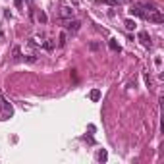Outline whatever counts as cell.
Segmentation results:
<instances>
[{
    "instance_id": "4fadbf2b",
    "label": "cell",
    "mask_w": 164,
    "mask_h": 164,
    "mask_svg": "<svg viewBox=\"0 0 164 164\" xmlns=\"http://www.w3.org/2000/svg\"><path fill=\"white\" fill-rule=\"evenodd\" d=\"M43 47L47 48V50H52V48H54V41H44Z\"/></svg>"
},
{
    "instance_id": "52a82bcc",
    "label": "cell",
    "mask_w": 164,
    "mask_h": 164,
    "mask_svg": "<svg viewBox=\"0 0 164 164\" xmlns=\"http://www.w3.org/2000/svg\"><path fill=\"white\" fill-rule=\"evenodd\" d=\"M108 48H110L112 52H120V50H122V48H120V44L116 43V39H110V41H108Z\"/></svg>"
},
{
    "instance_id": "5bb4252c",
    "label": "cell",
    "mask_w": 164,
    "mask_h": 164,
    "mask_svg": "<svg viewBox=\"0 0 164 164\" xmlns=\"http://www.w3.org/2000/svg\"><path fill=\"white\" fill-rule=\"evenodd\" d=\"M19 56H21V50H19V47H14V58L19 60Z\"/></svg>"
},
{
    "instance_id": "8fae6325",
    "label": "cell",
    "mask_w": 164,
    "mask_h": 164,
    "mask_svg": "<svg viewBox=\"0 0 164 164\" xmlns=\"http://www.w3.org/2000/svg\"><path fill=\"white\" fill-rule=\"evenodd\" d=\"M37 19H39V21H41V23H47V21H48V18H47V14H44V12H43V10H39V12H37Z\"/></svg>"
},
{
    "instance_id": "2e32d148",
    "label": "cell",
    "mask_w": 164,
    "mask_h": 164,
    "mask_svg": "<svg viewBox=\"0 0 164 164\" xmlns=\"http://www.w3.org/2000/svg\"><path fill=\"white\" fill-rule=\"evenodd\" d=\"M145 83H147V87H151V85H153V81H151L149 73H147V75H145Z\"/></svg>"
},
{
    "instance_id": "6da1fadb",
    "label": "cell",
    "mask_w": 164,
    "mask_h": 164,
    "mask_svg": "<svg viewBox=\"0 0 164 164\" xmlns=\"http://www.w3.org/2000/svg\"><path fill=\"white\" fill-rule=\"evenodd\" d=\"M0 110H2V120L14 116V106H12L4 97H0Z\"/></svg>"
},
{
    "instance_id": "5b68a950",
    "label": "cell",
    "mask_w": 164,
    "mask_h": 164,
    "mask_svg": "<svg viewBox=\"0 0 164 164\" xmlns=\"http://www.w3.org/2000/svg\"><path fill=\"white\" fill-rule=\"evenodd\" d=\"M60 18L62 19H72L73 18V10L69 6H64L62 10H60Z\"/></svg>"
},
{
    "instance_id": "ac0fdd59",
    "label": "cell",
    "mask_w": 164,
    "mask_h": 164,
    "mask_svg": "<svg viewBox=\"0 0 164 164\" xmlns=\"http://www.w3.org/2000/svg\"><path fill=\"white\" fill-rule=\"evenodd\" d=\"M21 6H23V0H16V8H18V10H21Z\"/></svg>"
},
{
    "instance_id": "7c38bea8",
    "label": "cell",
    "mask_w": 164,
    "mask_h": 164,
    "mask_svg": "<svg viewBox=\"0 0 164 164\" xmlns=\"http://www.w3.org/2000/svg\"><path fill=\"white\" fill-rule=\"evenodd\" d=\"M124 25H126V29H128V31H131V29H135V27H137V23H135L133 19H126Z\"/></svg>"
},
{
    "instance_id": "ba28073f",
    "label": "cell",
    "mask_w": 164,
    "mask_h": 164,
    "mask_svg": "<svg viewBox=\"0 0 164 164\" xmlns=\"http://www.w3.org/2000/svg\"><path fill=\"white\" fill-rule=\"evenodd\" d=\"M106 158H108V153H106L104 149H100V151L97 153V160H98V162H106Z\"/></svg>"
},
{
    "instance_id": "e0dca14e",
    "label": "cell",
    "mask_w": 164,
    "mask_h": 164,
    "mask_svg": "<svg viewBox=\"0 0 164 164\" xmlns=\"http://www.w3.org/2000/svg\"><path fill=\"white\" fill-rule=\"evenodd\" d=\"M25 60H27V62H37V58H35V56H33V54H29V56H25Z\"/></svg>"
},
{
    "instance_id": "d6986e66",
    "label": "cell",
    "mask_w": 164,
    "mask_h": 164,
    "mask_svg": "<svg viewBox=\"0 0 164 164\" xmlns=\"http://www.w3.org/2000/svg\"><path fill=\"white\" fill-rule=\"evenodd\" d=\"M27 44H29V47H31V48H35V47H37V43H35V39H29V43H27Z\"/></svg>"
},
{
    "instance_id": "9c48e42d",
    "label": "cell",
    "mask_w": 164,
    "mask_h": 164,
    "mask_svg": "<svg viewBox=\"0 0 164 164\" xmlns=\"http://www.w3.org/2000/svg\"><path fill=\"white\" fill-rule=\"evenodd\" d=\"M89 97H91V100H93V102L100 100V91H98V89H93V91L89 93Z\"/></svg>"
},
{
    "instance_id": "9a60e30c",
    "label": "cell",
    "mask_w": 164,
    "mask_h": 164,
    "mask_svg": "<svg viewBox=\"0 0 164 164\" xmlns=\"http://www.w3.org/2000/svg\"><path fill=\"white\" fill-rule=\"evenodd\" d=\"M104 4H108V6H118V0H102Z\"/></svg>"
},
{
    "instance_id": "30bf717a",
    "label": "cell",
    "mask_w": 164,
    "mask_h": 164,
    "mask_svg": "<svg viewBox=\"0 0 164 164\" xmlns=\"http://www.w3.org/2000/svg\"><path fill=\"white\" fill-rule=\"evenodd\" d=\"M66 43H68V33L62 31V33H60V37H58V44H60V47H64Z\"/></svg>"
},
{
    "instance_id": "7a4b0ae2",
    "label": "cell",
    "mask_w": 164,
    "mask_h": 164,
    "mask_svg": "<svg viewBox=\"0 0 164 164\" xmlns=\"http://www.w3.org/2000/svg\"><path fill=\"white\" fill-rule=\"evenodd\" d=\"M145 19H149V21H153V23H162L164 21V16L158 10H154V12H149V14L145 16Z\"/></svg>"
},
{
    "instance_id": "3957f363",
    "label": "cell",
    "mask_w": 164,
    "mask_h": 164,
    "mask_svg": "<svg viewBox=\"0 0 164 164\" xmlns=\"http://www.w3.org/2000/svg\"><path fill=\"white\" fill-rule=\"evenodd\" d=\"M81 27V21H77V19H66V31L69 33H77Z\"/></svg>"
},
{
    "instance_id": "277c9868",
    "label": "cell",
    "mask_w": 164,
    "mask_h": 164,
    "mask_svg": "<svg viewBox=\"0 0 164 164\" xmlns=\"http://www.w3.org/2000/svg\"><path fill=\"white\" fill-rule=\"evenodd\" d=\"M139 41H141V44H143L145 48H151V44H153V43H151V37H149V33H147V31H141V33H139Z\"/></svg>"
},
{
    "instance_id": "8992f818",
    "label": "cell",
    "mask_w": 164,
    "mask_h": 164,
    "mask_svg": "<svg viewBox=\"0 0 164 164\" xmlns=\"http://www.w3.org/2000/svg\"><path fill=\"white\" fill-rule=\"evenodd\" d=\"M129 14H131V16H137V18H143V19H145V10H143L141 6H131V8H129Z\"/></svg>"
}]
</instances>
